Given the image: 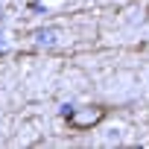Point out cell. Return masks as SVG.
Here are the masks:
<instances>
[{
  "label": "cell",
  "mask_w": 149,
  "mask_h": 149,
  "mask_svg": "<svg viewBox=\"0 0 149 149\" xmlns=\"http://www.w3.org/2000/svg\"><path fill=\"white\" fill-rule=\"evenodd\" d=\"M0 18H3V9H0Z\"/></svg>",
  "instance_id": "cell-3"
},
{
  "label": "cell",
  "mask_w": 149,
  "mask_h": 149,
  "mask_svg": "<svg viewBox=\"0 0 149 149\" xmlns=\"http://www.w3.org/2000/svg\"><path fill=\"white\" fill-rule=\"evenodd\" d=\"M35 41L38 44H56L58 41V29H38L35 32Z\"/></svg>",
  "instance_id": "cell-2"
},
{
  "label": "cell",
  "mask_w": 149,
  "mask_h": 149,
  "mask_svg": "<svg viewBox=\"0 0 149 149\" xmlns=\"http://www.w3.org/2000/svg\"><path fill=\"white\" fill-rule=\"evenodd\" d=\"M64 120L76 129V132H85V129H94L105 120V108L102 105H85V108H70L64 105Z\"/></svg>",
  "instance_id": "cell-1"
}]
</instances>
